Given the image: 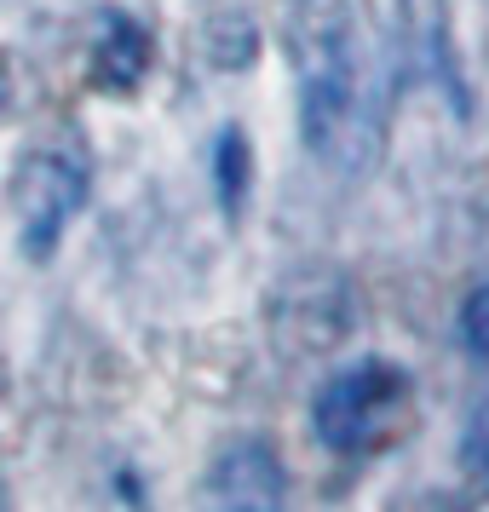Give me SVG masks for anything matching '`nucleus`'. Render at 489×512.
Here are the masks:
<instances>
[{"label": "nucleus", "instance_id": "nucleus-1", "mask_svg": "<svg viewBox=\"0 0 489 512\" xmlns=\"http://www.w3.org/2000/svg\"><path fill=\"white\" fill-rule=\"evenodd\" d=\"M288 58H294V81H300V139L311 156H328L363 98L351 0H294L288 6Z\"/></svg>", "mask_w": 489, "mask_h": 512}, {"label": "nucleus", "instance_id": "nucleus-2", "mask_svg": "<svg viewBox=\"0 0 489 512\" xmlns=\"http://www.w3.org/2000/svg\"><path fill=\"white\" fill-rule=\"evenodd\" d=\"M415 409V374L392 357H357L334 369L311 397V438L334 455H369L392 438L403 415Z\"/></svg>", "mask_w": 489, "mask_h": 512}, {"label": "nucleus", "instance_id": "nucleus-3", "mask_svg": "<svg viewBox=\"0 0 489 512\" xmlns=\"http://www.w3.org/2000/svg\"><path fill=\"white\" fill-rule=\"evenodd\" d=\"M87 190H93V162L75 139L35 144L18 162V236L29 259L47 265L58 254L70 219L87 208Z\"/></svg>", "mask_w": 489, "mask_h": 512}, {"label": "nucleus", "instance_id": "nucleus-4", "mask_svg": "<svg viewBox=\"0 0 489 512\" xmlns=\"http://www.w3.org/2000/svg\"><path fill=\"white\" fill-rule=\"evenodd\" d=\"M196 512H288V466L271 438H231L202 472Z\"/></svg>", "mask_w": 489, "mask_h": 512}, {"label": "nucleus", "instance_id": "nucleus-5", "mask_svg": "<svg viewBox=\"0 0 489 512\" xmlns=\"http://www.w3.org/2000/svg\"><path fill=\"white\" fill-rule=\"evenodd\" d=\"M150 29L139 18H127V12H104V24H98V41H93V87L104 93H133L144 75H150Z\"/></svg>", "mask_w": 489, "mask_h": 512}, {"label": "nucleus", "instance_id": "nucleus-6", "mask_svg": "<svg viewBox=\"0 0 489 512\" xmlns=\"http://www.w3.org/2000/svg\"><path fill=\"white\" fill-rule=\"evenodd\" d=\"M248 190H254V150H248V133L242 127H219V139H213V196H219V208L225 219L248 208Z\"/></svg>", "mask_w": 489, "mask_h": 512}, {"label": "nucleus", "instance_id": "nucleus-7", "mask_svg": "<svg viewBox=\"0 0 489 512\" xmlns=\"http://www.w3.org/2000/svg\"><path fill=\"white\" fill-rule=\"evenodd\" d=\"M455 461H461L466 484L478 489V495H489V397L466 415V432H461V443H455Z\"/></svg>", "mask_w": 489, "mask_h": 512}, {"label": "nucleus", "instance_id": "nucleus-8", "mask_svg": "<svg viewBox=\"0 0 489 512\" xmlns=\"http://www.w3.org/2000/svg\"><path fill=\"white\" fill-rule=\"evenodd\" d=\"M455 340L472 363H489V282H478L455 311Z\"/></svg>", "mask_w": 489, "mask_h": 512}]
</instances>
